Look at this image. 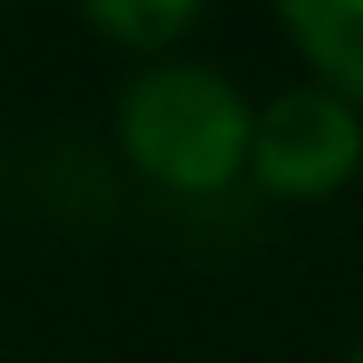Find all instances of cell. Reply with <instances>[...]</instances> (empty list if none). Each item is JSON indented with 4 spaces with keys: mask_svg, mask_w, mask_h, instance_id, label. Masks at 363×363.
<instances>
[{
    "mask_svg": "<svg viewBox=\"0 0 363 363\" xmlns=\"http://www.w3.org/2000/svg\"><path fill=\"white\" fill-rule=\"evenodd\" d=\"M256 108L208 61H162L121 88L115 135L148 182L175 195H216L249 169Z\"/></svg>",
    "mask_w": 363,
    "mask_h": 363,
    "instance_id": "6da1fadb",
    "label": "cell"
},
{
    "mask_svg": "<svg viewBox=\"0 0 363 363\" xmlns=\"http://www.w3.org/2000/svg\"><path fill=\"white\" fill-rule=\"evenodd\" d=\"M363 169V121L330 88H283L249 128V175L283 202H323Z\"/></svg>",
    "mask_w": 363,
    "mask_h": 363,
    "instance_id": "7a4b0ae2",
    "label": "cell"
},
{
    "mask_svg": "<svg viewBox=\"0 0 363 363\" xmlns=\"http://www.w3.org/2000/svg\"><path fill=\"white\" fill-rule=\"evenodd\" d=\"M276 21L330 94L363 101V0H276Z\"/></svg>",
    "mask_w": 363,
    "mask_h": 363,
    "instance_id": "3957f363",
    "label": "cell"
},
{
    "mask_svg": "<svg viewBox=\"0 0 363 363\" xmlns=\"http://www.w3.org/2000/svg\"><path fill=\"white\" fill-rule=\"evenodd\" d=\"M81 13L108 40H121L135 54H155V48H169V40H182L195 27L202 0H81Z\"/></svg>",
    "mask_w": 363,
    "mask_h": 363,
    "instance_id": "277c9868",
    "label": "cell"
},
{
    "mask_svg": "<svg viewBox=\"0 0 363 363\" xmlns=\"http://www.w3.org/2000/svg\"><path fill=\"white\" fill-rule=\"evenodd\" d=\"M343 363H363V343H357V350H350V357H343Z\"/></svg>",
    "mask_w": 363,
    "mask_h": 363,
    "instance_id": "5b68a950",
    "label": "cell"
}]
</instances>
